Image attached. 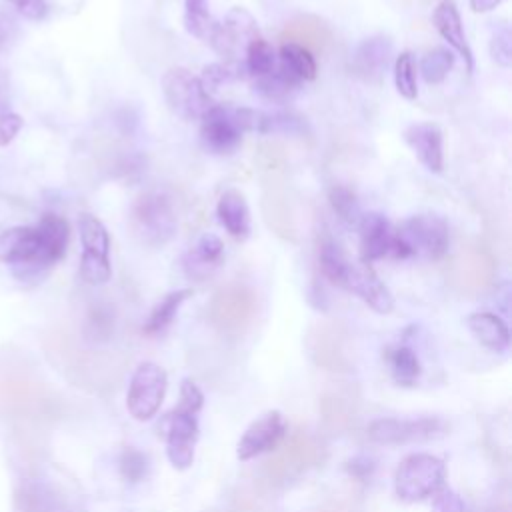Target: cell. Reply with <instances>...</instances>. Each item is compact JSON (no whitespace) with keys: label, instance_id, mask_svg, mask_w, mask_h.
<instances>
[{"label":"cell","instance_id":"3","mask_svg":"<svg viewBox=\"0 0 512 512\" xmlns=\"http://www.w3.org/2000/svg\"><path fill=\"white\" fill-rule=\"evenodd\" d=\"M0 262L12 266L18 278L38 276L54 266L36 226H12L0 232Z\"/></svg>","mask_w":512,"mask_h":512},{"label":"cell","instance_id":"19","mask_svg":"<svg viewBox=\"0 0 512 512\" xmlns=\"http://www.w3.org/2000/svg\"><path fill=\"white\" fill-rule=\"evenodd\" d=\"M224 262V244L216 234H204L182 256V270L190 280L204 282Z\"/></svg>","mask_w":512,"mask_h":512},{"label":"cell","instance_id":"36","mask_svg":"<svg viewBox=\"0 0 512 512\" xmlns=\"http://www.w3.org/2000/svg\"><path fill=\"white\" fill-rule=\"evenodd\" d=\"M388 362L394 374V380L402 386H412L420 374V362L408 346H398L388 352Z\"/></svg>","mask_w":512,"mask_h":512},{"label":"cell","instance_id":"5","mask_svg":"<svg viewBox=\"0 0 512 512\" xmlns=\"http://www.w3.org/2000/svg\"><path fill=\"white\" fill-rule=\"evenodd\" d=\"M444 462L432 454L406 456L394 476L396 494L406 502H416L436 494L444 484Z\"/></svg>","mask_w":512,"mask_h":512},{"label":"cell","instance_id":"30","mask_svg":"<svg viewBox=\"0 0 512 512\" xmlns=\"http://www.w3.org/2000/svg\"><path fill=\"white\" fill-rule=\"evenodd\" d=\"M192 296L190 288H182V290H174L168 292L150 312L146 324H144V332L146 334H158L162 332L176 316V312L180 310V306Z\"/></svg>","mask_w":512,"mask_h":512},{"label":"cell","instance_id":"22","mask_svg":"<svg viewBox=\"0 0 512 512\" xmlns=\"http://www.w3.org/2000/svg\"><path fill=\"white\" fill-rule=\"evenodd\" d=\"M216 216L226 232L236 240H246L250 234V210L246 198L238 190H226L218 198Z\"/></svg>","mask_w":512,"mask_h":512},{"label":"cell","instance_id":"18","mask_svg":"<svg viewBox=\"0 0 512 512\" xmlns=\"http://www.w3.org/2000/svg\"><path fill=\"white\" fill-rule=\"evenodd\" d=\"M308 348L314 362L328 370H348L350 358L346 352V334L338 326H316L308 336Z\"/></svg>","mask_w":512,"mask_h":512},{"label":"cell","instance_id":"20","mask_svg":"<svg viewBox=\"0 0 512 512\" xmlns=\"http://www.w3.org/2000/svg\"><path fill=\"white\" fill-rule=\"evenodd\" d=\"M360 230V262L372 264L384 256H390L394 230L388 218L380 212H366L358 222Z\"/></svg>","mask_w":512,"mask_h":512},{"label":"cell","instance_id":"45","mask_svg":"<svg viewBox=\"0 0 512 512\" xmlns=\"http://www.w3.org/2000/svg\"><path fill=\"white\" fill-rule=\"evenodd\" d=\"M86 330L92 338H106L112 330V316L106 308H94L88 316Z\"/></svg>","mask_w":512,"mask_h":512},{"label":"cell","instance_id":"12","mask_svg":"<svg viewBox=\"0 0 512 512\" xmlns=\"http://www.w3.org/2000/svg\"><path fill=\"white\" fill-rule=\"evenodd\" d=\"M162 428L166 432V444H168L166 452L170 462L180 470L188 468L194 460V444L198 438V426H196L194 414L176 408L164 418Z\"/></svg>","mask_w":512,"mask_h":512},{"label":"cell","instance_id":"15","mask_svg":"<svg viewBox=\"0 0 512 512\" xmlns=\"http://www.w3.org/2000/svg\"><path fill=\"white\" fill-rule=\"evenodd\" d=\"M404 142L414 152L418 162L438 174L444 168V136L434 122H416L404 130Z\"/></svg>","mask_w":512,"mask_h":512},{"label":"cell","instance_id":"47","mask_svg":"<svg viewBox=\"0 0 512 512\" xmlns=\"http://www.w3.org/2000/svg\"><path fill=\"white\" fill-rule=\"evenodd\" d=\"M434 512H464V502L452 490H438L432 502Z\"/></svg>","mask_w":512,"mask_h":512},{"label":"cell","instance_id":"1","mask_svg":"<svg viewBox=\"0 0 512 512\" xmlns=\"http://www.w3.org/2000/svg\"><path fill=\"white\" fill-rule=\"evenodd\" d=\"M450 244L448 224L438 214H416L404 220L392 238L390 256L394 258H412L424 256L430 260H438L446 254Z\"/></svg>","mask_w":512,"mask_h":512},{"label":"cell","instance_id":"38","mask_svg":"<svg viewBox=\"0 0 512 512\" xmlns=\"http://www.w3.org/2000/svg\"><path fill=\"white\" fill-rule=\"evenodd\" d=\"M264 212L268 218V224L284 238H294V226L292 216L288 210V204L278 194H268L264 198Z\"/></svg>","mask_w":512,"mask_h":512},{"label":"cell","instance_id":"10","mask_svg":"<svg viewBox=\"0 0 512 512\" xmlns=\"http://www.w3.org/2000/svg\"><path fill=\"white\" fill-rule=\"evenodd\" d=\"M444 432V422L438 418H378L368 426V438L378 444H406L420 442L440 436Z\"/></svg>","mask_w":512,"mask_h":512},{"label":"cell","instance_id":"33","mask_svg":"<svg viewBox=\"0 0 512 512\" xmlns=\"http://www.w3.org/2000/svg\"><path fill=\"white\" fill-rule=\"evenodd\" d=\"M318 258H320V270L322 274L336 286H342L344 284V278H346V272L350 268V260L346 258L344 250L340 248V244L332 238H324L320 242V252H318Z\"/></svg>","mask_w":512,"mask_h":512},{"label":"cell","instance_id":"17","mask_svg":"<svg viewBox=\"0 0 512 512\" xmlns=\"http://www.w3.org/2000/svg\"><path fill=\"white\" fill-rule=\"evenodd\" d=\"M286 432V422L278 410H270L258 420H254L244 436L238 442V458L240 460H250L260 452L272 450L284 436Z\"/></svg>","mask_w":512,"mask_h":512},{"label":"cell","instance_id":"31","mask_svg":"<svg viewBox=\"0 0 512 512\" xmlns=\"http://www.w3.org/2000/svg\"><path fill=\"white\" fill-rule=\"evenodd\" d=\"M242 68H244V74L246 76H252V78H258V76H264L268 72H272L276 68V54H274V48L270 42H266L262 36L254 38L246 50H244V56H242Z\"/></svg>","mask_w":512,"mask_h":512},{"label":"cell","instance_id":"14","mask_svg":"<svg viewBox=\"0 0 512 512\" xmlns=\"http://www.w3.org/2000/svg\"><path fill=\"white\" fill-rule=\"evenodd\" d=\"M342 288L360 296L378 314H388L394 308V298H392L390 290L376 276V272L372 270L370 264L350 262V268L346 272Z\"/></svg>","mask_w":512,"mask_h":512},{"label":"cell","instance_id":"32","mask_svg":"<svg viewBox=\"0 0 512 512\" xmlns=\"http://www.w3.org/2000/svg\"><path fill=\"white\" fill-rule=\"evenodd\" d=\"M300 82H296L288 72H284L280 66H276L272 72L254 78V92H258L262 98L272 102L286 100Z\"/></svg>","mask_w":512,"mask_h":512},{"label":"cell","instance_id":"23","mask_svg":"<svg viewBox=\"0 0 512 512\" xmlns=\"http://www.w3.org/2000/svg\"><path fill=\"white\" fill-rule=\"evenodd\" d=\"M282 40L284 42H292L298 44L306 50L314 52H322L324 46L332 40V34L328 30V26L312 16H304L300 20H294L286 26V30L282 32Z\"/></svg>","mask_w":512,"mask_h":512},{"label":"cell","instance_id":"7","mask_svg":"<svg viewBox=\"0 0 512 512\" xmlns=\"http://www.w3.org/2000/svg\"><path fill=\"white\" fill-rule=\"evenodd\" d=\"M208 312L220 332L238 334L256 314V294L244 284H226L212 296Z\"/></svg>","mask_w":512,"mask_h":512},{"label":"cell","instance_id":"2","mask_svg":"<svg viewBox=\"0 0 512 512\" xmlns=\"http://www.w3.org/2000/svg\"><path fill=\"white\" fill-rule=\"evenodd\" d=\"M130 228L140 244L148 248L166 246L178 230L172 200L160 190L142 192L132 204Z\"/></svg>","mask_w":512,"mask_h":512},{"label":"cell","instance_id":"25","mask_svg":"<svg viewBox=\"0 0 512 512\" xmlns=\"http://www.w3.org/2000/svg\"><path fill=\"white\" fill-rule=\"evenodd\" d=\"M20 512H70L62 498L46 484L26 480L18 490Z\"/></svg>","mask_w":512,"mask_h":512},{"label":"cell","instance_id":"46","mask_svg":"<svg viewBox=\"0 0 512 512\" xmlns=\"http://www.w3.org/2000/svg\"><path fill=\"white\" fill-rule=\"evenodd\" d=\"M202 392L198 390V386L190 380H184L182 382V388H180V404H178V410H184V412H190V414H196L202 406Z\"/></svg>","mask_w":512,"mask_h":512},{"label":"cell","instance_id":"13","mask_svg":"<svg viewBox=\"0 0 512 512\" xmlns=\"http://www.w3.org/2000/svg\"><path fill=\"white\" fill-rule=\"evenodd\" d=\"M492 278H494V262L486 252L478 248L460 252L450 266V282L460 292H466V294H476L486 290Z\"/></svg>","mask_w":512,"mask_h":512},{"label":"cell","instance_id":"48","mask_svg":"<svg viewBox=\"0 0 512 512\" xmlns=\"http://www.w3.org/2000/svg\"><path fill=\"white\" fill-rule=\"evenodd\" d=\"M6 2L12 4L28 20H42L48 12V6L44 0H6Z\"/></svg>","mask_w":512,"mask_h":512},{"label":"cell","instance_id":"52","mask_svg":"<svg viewBox=\"0 0 512 512\" xmlns=\"http://www.w3.org/2000/svg\"><path fill=\"white\" fill-rule=\"evenodd\" d=\"M500 2H502V0H468L472 12H476V14L490 12V10H494Z\"/></svg>","mask_w":512,"mask_h":512},{"label":"cell","instance_id":"50","mask_svg":"<svg viewBox=\"0 0 512 512\" xmlns=\"http://www.w3.org/2000/svg\"><path fill=\"white\" fill-rule=\"evenodd\" d=\"M348 472L354 474L356 478H366V476L372 472V462H370L368 458L358 456V458H354V460L348 462Z\"/></svg>","mask_w":512,"mask_h":512},{"label":"cell","instance_id":"42","mask_svg":"<svg viewBox=\"0 0 512 512\" xmlns=\"http://www.w3.org/2000/svg\"><path fill=\"white\" fill-rule=\"evenodd\" d=\"M490 56L498 66L510 68V64H512V32L506 22H500V26L494 28V32L490 36Z\"/></svg>","mask_w":512,"mask_h":512},{"label":"cell","instance_id":"43","mask_svg":"<svg viewBox=\"0 0 512 512\" xmlns=\"http://www.w3.org/2000/svg\"><path fill=\"white\" fill-rule=\"evenodd\" d=\"M120 470H122V474H124L126 480L138 482V480H142V478L146 476V472H148V460H146V456H144L140 450H136V448H126V450L122 452V458H120Z\"/></svg>","mask_w":512,"mask_h":512},{"label":"cell","instance_id":"26","mask_svg":"<svg viewBox=\"0 0 512 512\" xmlns=\"http://www.w3.org/2000/svg\"><path fill=\"white\" fill-rule=\"evenodd\" d=\"M40 230V236L44 240V246L52 258V262H60L68 250L70 242V224L66 218L54 214V212H44L36 224Z\"/></svg>","mask_w":512,"mask_h":512},{"label":"cell","instance_id":"6","mask_svg":"<svg viewBox=\"0 0 512 512\" xmlns=\"http://www.w3.org/2000/svg\"><path fill=\"white\" fill-rule=\"evenodd\" d=\"M324 448L310 434L294 432L266 462V476L272 482H286L322 462Z\"/></svg>","mask_w":512,"mask_h":512},{"label":"cell","instance_id":"9","mask_svg":"<svg viewBox=\"0 0 512 512\" xmlns=\"http://www.w3.org/2000/svg\"><path fill=\"white\" fill-rule=\"evenodd\" d=\"M258 36H260V30H258L254 16L246 8L234 6L226 14L224 22H220V28L212 42V48L220 56H224L228 62H232L234 66H242V64H238L240 54L244 56L246 46Z\"/></svg>","mask_w":512,"mask_h":512},{"label":"cell","instance_id":"28","mask_svg":"<svg viewBox=\"0 0 512 512\" xmlns=\"http://www.w3.org/2000/svg\"><path fill=\"white\" fill-rule=\"evenodd\" d=\"M278 66L300 84L306 80H314V76H316L314 54L298 44H292V42H282Z\"/></svg>","mask_w":512,"mask_h":512},{"label":"cell","instance_id":"40","mask_svg":"<svg viewBox=\"0 0 512 512\" xmlns=\"http://www.w3.org/2000/svg\"><path fill=\"white\" fill-rule=\"evenodd\" d=\"M80 276L88 284H106L112 278V266H110V256H94V254H84L80 256Z\"/></svg>","mask_w":512,"mask_h":512},{"label":"cell","instance_id":"27","mask_svg":"<svg viewBox=\"0 0 512 512\" xmlns=\"http://www.w3.org/2000/svg\"><path fill=\"white\" fill-rule=\"evenodd\" d=\"M184 26L188 34L212 46L220 22L212 16L206 0H184Z\"/></svg>","mask_w":512,"mask_h":512},{"label":"cell","instance_id":"37","mask_svg":"<svg viewBox=\"0 0 512 512\" xmlns=\"http://www.w3.org/2000/svg\"><path fill=\"white\" fill-rule=\"evenodd\" d=\"M394 84L402 98L414 100L418 96L416 64H414V56L408 50L400 52L394 60Z\"/></svg>","mask_w":512,"mask_h":512},{"label":"cell","instance_id":"49","mask_svg":"<svg viewBox=\"0 0 512 512\" xmlns=\"http://www.w3.org/2000/svg\"><path fill=\"white\" fill-rule=\"evenodd\" d=\"M234 512H264V506L254 498V494H238L234 500Z\"/></svg>","mask_w":512,"mask_h":512},{"label":"cell","instance_id":"34","mask_svg":"<svg viewBox=\"0 0 512 512\" xmlns=\"http://www.w3.org/2000/svg\"><path fill=\"white\" fill-rule=\"evenodd\" d=\"M454 66V56L446 48H432L420 58V76L426 84H440Z\"/></svg>","mask_w":512,"mask_h":512},{"label":"cell","instance_id":"41","mask_svg":"<svg viewBox=\"0 0 512 512\" xmlns=\"http://www.w3.org/2000/svg\"><path fill=\"white\" fill-rule=\"evenodd\" d=\"M244 72L242 66H232V64H208L202 68V76H200V82L204 86V90L210 94L214 90H218L220 86L232 82L234 78H240Z\"/></svg>","mask_w":512,"mask_h":512},{"label":"cell","instance_id":"8","mask_svg":"<svg viewBox=\"0 0 512 512\" xmlns=\"http://www.w3.org/2000/svg\"><path fill=\"white\" fill-rule=\"evenodd\" d=\"M166 372L154 362H142L132 374L126 406L136 420H150L164 398Z\"/></svg>","mask_w":512,"mask_h":512},{"label":"cell","instance_id":"11","mask_svg":"<svg viewBox=\"0 0 512 512\" xmlns=\"http://www.w3.org/2000/svg\"><path fill=\"white\" fill-rule=\"evenodd\" d=\"M242 130L238 126L232 106L214 104L200 118V138L204 146L214 154H230L242 142Z\"/></svg>","mask_w":512,"mask_h":512},{"label":"cell","instance_id":"16","mask_svg":"<svg viewBox=\"0 0 512 512\" xmlns=\"http://www.w3.org/2000/svg\"><path fill=\"white\" fill-rule=\"evenodd\" d=\"M392 60V40L384 34L364 38L350 60L352 72L364 82H380Z\"/></svg>","mask_w":512,"mask_h":512},{"label":"cell","instance_id":"29","mask_svg":"<svg viewBox=\"0 0 512 512\" xmlns=\"http://www.w3.org/2000/svg\"><path fill=\"white\" fill-rule=\"evenodd\" d=\"M78 234L84 254L110 256V236L106 226L94 214L78 216Z\"/></svg>","mask_w":512,"mask_h":512},{"label":"cell","instance_id":"24","mask_svg":"<svg viewBox=\"0 0 512 512\" xmlns=\"http://www.w3.org/2000/svg\"><path fill=\"white\" fill-rule=\"evenodd\" d=\"M468 328L482 346H486L494 352H502L510 344V332H508L506 322L500 316L492 314V312H474V314H470L468 316Z\"/></svg>","mask_w":512,"mask_h":512},{"label":"cell","instance_id":"21","mask_svg":"<svg viewBox=\"0 0 512 512\" xmlns=\"http://www.w3.org/2000/svg\"><path fill=\"white\" fill-rule=\"evenodd\" d=\"M432 22H434V28L438 30V34L448 42V46L462 56L466 70L472 72L474 70V56H472L470 44L466 40V34H464V28H462V18H460V12H458L456 4L452 0H442L434 8Z\"/></svg>","mask_w":512,"mask_h":512},{"label":"cell","instance_id":"35","mask_svg":"<svg viewBox=\"0 0 512 512\" xmlns=\"http://www.w3.org/2000/svg\"><path fill=\"white\" fill-rule=\"evenodd\" d=\"M328 200H330V206L334 210V214L346 222V224H356L360 222L362 218V210H360V204H358V198L356 194L348 188V186H342V184H334L330 190H328Z\"/></svg>","mask_w":512,"mask_h":512},{"label":"cell","instance_id":"39","mask_svg":"<svg viewBox=\"0 0 512 512\" xmlns=\"http://www.w3.org/2000/svg\"><path fill=\"white\" fill-rule=\"evenodd\" d=\"M322 416L330 428L342 430V428L350 426V422L354 420V408L350 406L348 398L326 396L322 400Z\"/></svg>","mask_w":512,"mask_h":512},{"label":"cell","instance_id":"51","mask_svg":"<svg viewBox=\"0 0 512 512\" xmlns=\"http://www.w3.org/2000/svg\"><path fill=\"white\" fill-rule=\"evenodd\" d=\"M14 36V20L0 12V48L6 46Z\"/></svg>","mask_w":512,"mask_h":512},{"label":"cell","instance_id":"4","mask_svg":"<svg viewBox=\"0 0 512 512\" xmlns=\"http://www.w3.org/2000/svg\"><path fill=\"white\" fill-rule=\"evenodd\" d=\"M162 94L168 108L182 120H200L214 106L200 78L180 66L164 72Z\"/></svg>","mask_w":512,"mask_h":512},{"label":"cell","instance_id":"44","mask_svg":"<svg viewBox=\"0 0 512 512\" xmlns=\"http://www.w3.org/2000/svg\"><path fill=\"white\" fill-rule=\"evenodd\" d=\"M22 126H24L22 116L10 110L8 106L0 104V146H8L18 136Z\"/></svg>","mask_w":512,"mask_h":512}]
</instances>
